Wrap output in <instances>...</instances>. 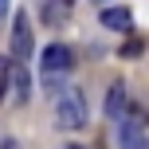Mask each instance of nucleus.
Wrapping results in <instances>:
<instances>
[{
  "label": "nucleus",
  "instance_id": "obj_1",
  "mask_svg": "<svg viewBox=\"0 0 149 149\" xmlns=\"http://www.w3.org/2000/svg\"><path fill=\"white\" fill-rule=\"evenodd\" d=\"M55 122H59V130H82L86 126V98H82V90H63L59 94Z\"/></svg>",
  "mask_w": 149,
  "mask_h": 149
},
{
  "label": "nucleus",
  "instance_id": "obj_2",
  "mask_svg": "<svg viewBox=\"0 0 149 149\" xmlns=\"http://www.w3.org/2000/svg\"><path fill=\"white\" fill-rule=\"evenodd\" d=\"M31 51H36V43H31L28 12H16V16H12V59L24 63V59H31Z\"/></svg>",
  "mask_w": 149,
  "mask_h": 149
},
{
  "label": "nucleus",
  "instance_id": "obj_3",
  "mask_svg": "<svg viewBox=\"0 0 149 149\" xmlns=\"http://www.w3.org/2000/svg\"><path fill=\"white\" fill-rule=\"evenodd\" d=\"M71 63H74V55H71L67 43H51V47H43V74H67Z\"/></svg>",
  "mask_w": 149,
  "mask_h": 149
},
{
  "label": "nucleus",
  "instance_id": "obj_4",
  "mask_svg": "<svg viewBox=\"0 0 149 149\" xmlns=\"http://www.w3.org/2000/svg\"><path fill=\"white\" fill-rule=\"evenodd\" d=\"M98 20H102L106 31H130L134 28V16H130V8H122V4H106L102 12H98Z\"/></svg>",
  "mask_w": 149,
  "mask_h": 149
},
{
  "label": "nucleus",
  "instance_id": "obj_5",
  "mask_svg": "<svg viewBox=\"0 0 149 149\" xmlns=\"http://www.w3.org/2000/svg\"><path fill=\"white\" fill-rule=\"evenodd\" d=\"M8 94L16 98V102H28V94H31V82H28V71H24V63H12V86H8Z\"/></svg>",
  "mask_w": 149,
  "mask_h": 149
},
{
  "label": "nucleus",
  "instance_id": "obj_6",
  "mask_svg": "<svg viewBox=\"0 0 149 149\" xmlns=\"http://www.w3.org/2000/svg\"><path fill=\"white\" fill-rule=\"evenodd\" d=\"M126 110V82H110V90H106V114L110 118H118V114Z\"/></svg>",
  "mask_w": 149,
  "mask_h": 149
},
{
  "label": "nucleus",
  "instance_id": "obj_7",
  "mask_svg": "<svg viewBox=\"0 0 149 149\" xmlns=\"http://www.w3.org/2000/svg\"><path fill=\"white\" fill-rule=\"evenodd\" d=\"M71 0H43V24H63Z\"/></svg>",
  "mask_w": 149,
  "mask_h": 149
},
{
  "label": "nucleus",
  "instance_id": "obj_8",
  "mask_svg": "<svg viewBox=\"0 0 149 149\" xmlns=\"http://www.w3.org/2000/svg\"><path fill=\"white\" fill-rule=\"evenodd\" d=\"M8 86H12V63L0 55V102H4V94H8Z\"/></svg>",
  "mask_w": 149,
  "mask_h": 149
},
{
  "label": "nucleus",
  "instance_id": "obj_9",
  "mask_svg": "<svg viewBox=\"0 0 149 149\" xmlns=\"http://www.w3.org/2000/svg\"><path fill=\"white\" fill-rule=\"evenodd\" d=\"M8 145H12V141H8V137H4V134H0V149H8Z\"/></svg>",
  "mask_w": 149,
  "mask_h": 149
},
{
  "label": "nucleus",
  "instance_id": "obj_10",
  "mask_svg": "<svg viewBox=\"0 0 149 149\" xmlns=\"http://www.w3.org/2000/svg\"><path fill=\"white\" fill-rule=\"evenodd\" d=\"M4 12H8V0H0V16H4Z\"/></svg>",
  "mask_w": 149,
  "mask_h": 149
},
{
  "label": "nucleus",
  "instance_id": "obj_11",
  "mask_svg": "<svg viewBox=\"0 0 149 149\" xmlns=\"http://www.w3.org/2000/svg\"><path fill=\"white\" fill-rule=\"evenodd\" d=\"M98 4H102V8H106V0H98Z\"/></svg>",
  "mask_w": 149,
  "mask_h": 149
},
{
  "label": "nucleus",
  "instance_id": "obj_12",
  "mask_svg": "<svg viewBox=\"0 0 149 149\" xmlns=\"http://www.w3.org/2000/svg\"><path fill=\"white\" fill-rule=\"evenodd\" d=\"M67 149H79V145H67Z\"/></svg>",
  "mask_w": 149,
  "mask_h": 149
}]
</instances>
